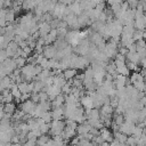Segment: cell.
I'll use <instances>...</instances> for the list:
<instances>
[{
	"mask_svg": "<svg viewBox=\"0 0 146 146\" xmlns=\"http://www.w3.org/2000/svg\"><path fill=\"white\" fill-rule=\"evenodd\" d=\"M65 41L72 46V47H75L80 41V31L79 30H71V31H67L66 35H65Z\"/></svg>",
	"mask_w": 146,
	"mask_h": 146,
	"instance_id": "6da1fadb",
	"label": "cell"
},
{
	"mask_svg": "<svg viewBox=\"0 0 146 146\" xmlns=\"http://www.w3.org/2000/svg\"><path fill=\"white\" fill-rule=\"evenodd\" d=\"M65 127V122L63 120H52L50 122V128H49V133L51 136H57L60 135L63 129Z\"/></svg>",
	"mask_w": 146,
	"mask_h": 146,
	"instance_id": "7a4b0ae2",
	"label": "cell"
},
{
	"mask_svg": "<svg viewBox=\"0 0 146 146\" xmlns=\"http://www.w3.org/2000/svg\"><path fill=\"white\" fill-rule=\"evenodd\" d=\"M65 10H66V5L62 3V2H56L52 11L50 13L51 16L54 18H57V19H63L64 16H65Z\"/></svg>",
	"mask_w": 146,
	"mask_h": 146,
	"instance_id": "3957f363",
	"label": "cell"
},
{
	"mask_svg": "<svg viewBox=\"0 0 146 146\" xmlns=\"http://www.w3.org/2000/svg\"><path fill=\"white\" fill-rule=\"evenodd\" d=\"M63 21L66 23L67 27H72L73 30H79L80 29V26L78 24V16L74 15V14H72V13L68 14V15H66V16H64Z\"/></svg>",
	"mask_w": 146,
	"mask_h": 146,
	"instance_id": "277c9868",
	"label": "cell"
},
{
	"mask_svg": "<svg viewBox=\"0 0 146 146\" xmlns=\"http://www.w3.org/2000/svg\"><path fill=\"white\" fill-rule=\"evenodd\" d=\"M35 107V103L32 102L31 99H27V100H24V102H21V105H19V110L25 113V114H29L30 116L32 115V112Z\"/></svg>",
	"mask_w": 146,
	"mask_h": 146,
	"instance_id": "5b68a950",
	"label": "cell"
},
{
	"mask_svg": "<svg viewBox=\"0 0 146 146\" xmlns=\"http://www.w3.org/2000/svg\"><path fill=\"white\" fill-rule=\"evenodd\" d=\"M135 123H132L131 121H128V120H124L123 123H121L119 125V131H121L122 133L127 135V136H130L132 133V130L135 128Z\"/></svg>",
	"mask_w": 146,
	"mask_h": 146,
	"instance_id": "8992f818",
	"label": "cell"
},
{
	"mask_svg": "<svg viewBox=\"0 0 146 146\" xmlns=\"http://www.w3.org/2000/svg\"><path fill=\"white\" fill-rule=\"evenodd\" d=\"M79 103L80 105L84 108V110H91L94 108V104H92V98L89 95H83L82 97L79 98Z\"/></svg>",
	"mask_w": 146,
	"mask_h": 146,
	"instance_id": "52a82bcc",
	"label": "cell"
},
{
	"mask_svg": "<svg viewBox=\"0 0 146 146\" xmlns=\"http://www.w3.org/2000/svg\"><path fill=\"white\" fill-rule=\"evenodd\" d=\"M56 52H57V49L55 48L54 44H46V46H43L42 55H43L46 58H48V59L54 58L55 55H56Z\"/></svg>",
	"mask_w": 146,
	"mask_h": 146,
	"instance_id": "ba28073f",
	"label": "cell"
},
{
	"mask_svg": "<svg viewBox=\"0 0 146 146\" xmlns=\"http://www.w3.org/2000/svg\"><path fill=\"white\" fill-rule=\"evenodd\" d=\"M99 136L103 138L104 141H107V143H111L114 139L113 132L108 128H105V127H103L102 129H99Z\"/></svg>",
	"mask_w": 146,
	"mask_h": 146,
	"instance_id": "9c48e42d",
	"label": "cell"
},
{
	"mask_svg": "<svg viewBox=\"0 0 146 146\" xmlns=\"http://www.w3.org/2000/svg\"><path fill=\"white\" fill-rule=\"evenodd\" d=\"M145 25H146V17H145V15H141V16L136 17L133 19V27H135V30L145 31Z\"/></svg>",
	"mask_w": 146,
	"mask_h": 146,
	"instance_id": "30bf717a",
	"label": "cell"
},
{
	"mask_svg": "<svg viewBox=\"0 0 146 146\" xmlns=\"http://www.w3.org/2000/svg\"><path fill=\"white\" fill-rule=\"evenodd\" d=\"M78 24H79V26H80V27L89 26V25L91 24V22H90V19H89V17H88V15H87L84 11H82L80 15H78Z\"/></svg>",
	"mask_w": 146,
	"mask_h": 146,
	"instance_id": "8fae6325",
	"label": "cell"
},
{
	"mask_svg": "<svg viewBox=\"0 0 146 146\" xmlns=\"http://www.w3.org/2000/svg\"><path fill=\"white\" fill-rule=\"evenodd\" d=\"M57 39V31L56 29H51L49 33L44 36V46L46 44H52Z\"/></svg>",
	"mask_w": 146,
	"mask_h": 146,
	"instance_id": "7c38bea8",
	"label": "cell"
},
{
	"mask_svg": "<svg viewBox=\"0 0 146 146\" xmlns=\"http://www.w3.org/2000/svg\"><path fill=\"white\" fill-rule=\"evenodd\" d=\"M50 113H51L52 120H64V110H63V106L62 107L51 108Z\"/></svg>",
	"mask_w": 146,
	"mask_h": 146,
	"instance_id": "4fadbf2b",
	"label": "cell"
},
{
	"mask_svg": "<svg viewBox=\"0 0 146 146\" xmlns=\"http://www.w3.org/2000/svg\"><path fill=\"white\" fill-rule=\"evenodd\" d=\"M124 56H125V62H131V63H135V64H138V63H139L140 57H139V55L137 54V51H135V52L128 51Z\"/></svg>",
	"mask_w": 146,
	"mask_h": 146,
	"instance_id": "5bb4252c",
	"label": "cell"
},
{
	"mask_svg": "<svg viewBox=\"0 0 146 146\" xmlns=\"http://www.w3.org/2000/svg\"><path fill=\"white\" fill-rule=\"evenodd\" d=\"M76 71L78 70H75V68H71V67H68V68H65V70H63V78L66 80V81H70V80H72L74 76H75V74H76Z\"/></svg>",
	"mask_w": 146,
	"mask_h": 146,
	"instance_id": "9a60e30c",
	"label": "cell"
},
{
	"mask_svg": "<svg viewBox=\"0 0 146 146\" xmlns=\"http://www.w3.org/2000/svg\"><path fill=\"white\" fill-rule=\"evenodd\" d=\"M68 8H70L71 13L74 14V15H76V16L82 13V9H81V6H80V2L79 1H73L71 5H68Z\"/></svg>",
	"mask_w": 146,
	"mask_h": 146,
	"instance_id": "2e32d148",
	"label": "cell"
},
{
	"mask_svg": "<svg viewBox=\"0 0 146 146\" xmlns=\"http://www.w3.org/2000/svg\"><path fill=\"white\" fill-rule=\"evenodd\" d=\"M129 81H130V84H135L137 82L144 81V75H141L139 72H132V74L129 78Z\"/></svg>",
	"mask_w": 146,
	"mask_h": 146,
	"instance_id": "e0dca14e",
	"label": "cell"
},
{
	"mask_svg": "<svg viewBox=\"0 0 146 146\" xmlns=\"http://www.w3.org/2000/svg\"><path fill=\"white\" fill-rule=\"evenodd\" d=\"M35 6L36 5H35L34 0H23V2L21 5V8L24 9V10H32V9H34Z\"/></svg>",
	"mask_w": 146,
	"mask_h": 146,
	"instance_id": "ac0fdd59",
	"label": "cell"
},
{
	"mask_svg": "<svg viewBox=\"0 0 146 146\" xmlns=\"http://www.w3.org/2000/svg\"><path fill=\"white\" fill-rule=\"evenodd\" d=\"M115 67H116V73H117V74H122V75H125V76H128V75L131 73V72L128 70V67H127V65H125V64L116 65Z\"/></svg>",
	"mask_w": 146,
	"mask_h": 146,
	"instance_id": "d6986e66",
	"label": "cell"
},
{
	"mask_svg": "<svg viewBox=\"0 0 146 146\" xmlns=\"http://www.w3.org/2000/svg\"><path fill=\"white\" fill-rule=\"evenodd\" d=\"M2 108H3V112L5 113H9V114H13L15 111H16V105L11 102V103H5L2 105Z\"/></svg>",
	"mask_w": 146,
	"mask_h": 146,
	"instance_id": "ffe728a7",
	"label": "cell"
},
{
	"mask_svg": "<svg viewBox=\"0 0 146 146\" xmlns=\"http://www.w3.org/2000/svg\"><path fill=\"white\" fill-rule=\"evenodd\" d=\"M133 32H135V27H133V25H123V26H122V32H121L122 35H129V36H132Z\"/></svg>",
	"mask_w": 146,
	"mask_h": 146,
	"instance_id": "44dd1931",
	"label": "cell"
},
{
	"mask_svg": "<svg viewBox=\"0 0 146 146\" xmlns=\"http://www.w3.org/2000/svg\"><path fill=\"white\" fill-rule=\"evenodd\" d=\"M113 137L115 140H117L119 143H125L127 141V135L122 133L121 131H116V132H113Z\"/></svg>",
	"mask_w": 146,
	"mask_h": 146,
	"instance_id": "7402d4cb",
	"label": "cell"
},
{
	"mask_svg": "<svg viewBox=\"0 0 146 146\" xmlns=\"http://www.w3.org/2000/svg\"><path fill=\"white\" fill-rule=\"evenodd\" d=\"M15 13L13 9H9V10H6V22L7 24H10V23H14L15 22Z\"/></svg>",
	"mask_w": 146,
	"mask_h": 146,
	"instance_id": "603a6c76",
	"label": "cell"
},
{
	"mask_svg": "<svg viewBox=\"0 0 146 146\" xmlns=\"http://www.w3.org/2000/svg\"><path fill=\"white\" fill-rule=\"evenodd\" d=\"M17 88L21 91V94H25L29 92V82L27 81H22L19 83H17ZM31 94V92H30Z\"/></svg>",
	"mask_w": 146,
	"mask_h": 146,
	"instance_id": "cb8c5ba5",
	"label": "cell"
},
{
	"mask_svg": "<svg viewBox=\"0 0 146 146\" xmlns=\"http://www.w3.org/2000/svg\"><path fill=\"white\" fill-rule=\"evenodd\" d=\"M144 38H145V31L135 30V32H133V34H132L133 41H137V40H140V39H144Z\"/></svg>",
	"mask_w": 146,
	"mask_h": 146,
	"instance_id": "d4e9b609",
	"label": "cell"
},
{
	"mask_svg": "<svg viewBox=\"0 0 146 146\" xmlns=\"http://www.w3.org/2000/svg\"><path fill=\"white\" fill-rule=\"evenodd\" d=\"M57 31V39H65V35L67 33V27H58Z\"/></svg>",
	"mask_w": 146,
	"mask_h": 146,
	"instance_id": "484cf974",
	"label": "cell"
},
{
	"mask_svg": "<svg viewBox=\"0 0 146 146\" xmlns=\"http://www.w3.org/2000/svg\"><path fill=\"white\" fill-rule=\"evenodd\" d=\"M71 90H72V84H71V82H67V81H66V83L60 88V91H62L63 95L71 94Z\"/></svg>",
	"mask_w": 146,
	"mask_h": 146,
	"instance_id": "4316f807",
	"label": "cell"
},
{
	"mask_svg": "<svg viewBox=\"0 0 146 146\" xmlns=\"http://www.w3.org/2000/svg\"><path fill=\"white\" fill-rule=\"evenodd\" d=\"M49 138H50V137L47 136V135H41V136H39V137L36 138V146H43L44 143H46Z\"/></svg>",
	"mask_w": 146,
	"mask_h": 146,
	"instance_id": "83f0119b",
	"label": "cell"
},
{
	"mask_svg": "<svg viewBox=\"0 0 146 146\" xmlns=\"http://www.w3.org/2000/svg\"><path fill=\"white\" fill-rule=\"evenodd\" d=\"M7 22H6V9H0V27L6 26Z\"/></svg>",
	"mask_w": 146,
	"mask_h": 146,
	"instance_id": "f1b7e54d",
	"label": "cell"
},
{
	"mask_svg": "<svg viewBox=\"0 0 146 146\" xmlns=\"http://www.w3.org/2000/svg\"><path fill=\"white\" fill-rule=\"evenodd\" d=\"M15 60V63H16V66H17V68H21V67H23L25 64H26V58H24V57H17V58H15L14 59Z\"/></svg>",
	"mask_w": 146,
	"mask_h": 146,
	"instance_id": "f546056e",
	"label": "cell"
},
{
	"mask_svg": "<svg viewBox=\"0 0 146 146\" xmlns=\"http://www.w3.org/2000/svg\"><path fill=\"white\" fill-rule=\"evenodd\" d=\"M41 119H42L46 123H50V122L52 121V117H51V113H50V111L44 112V113L41 115Z\"/></svg>",
	"mask_w": 146,
	"mask_h": 146,
	"instance_id": "4dcf8cb0",
	"label": "cell"
},
{
	"mask_svg": "<svg viewBox=\"0 0 146 146\" xmlns=\"http://www.w3.org/2000/svg\"><path fill=\"white\" fill-rule=\"evenodd\" d=\"M49 128H50V123H43L39 127V130H40L41 135H47L49 132Z\"/></svg>",
	"mask_w": 146,
	"mask_h": 146,
	"instance_id": "1f68e13d",
	"label": "cell"
},
{
	"mask_svg": "<svg viewBox=\"0 0 146 146\" xmlns=\"http://www.w3.org/2000/svg\"><path fill=\"white\" fill-rule=\"evenodd\" d=\"M78 146H95L92 144V141L90 140H87V139H83V138H79V144Z\"/></svg>",
	"mask_w": 146,
	"mask_h": 146,
	"instance_id": "d6a6232c",
	"label": "cell"
},
{
	"mask_svg": "<svg viewBox=\"0 0 146 146\" xmlns=\"http://www.w3.org/2000/svg\"><path fill=\"white\" fill-rule=\"evenodd\" d=\"M125 144L129 145V146H137V139L135 137H132V136H128Z\"/></svg>",
	"mask_w": 146,
	"mask_h": 146,
	"instance_id": "836d02e7",
	"label": "cell"
},
{
	"mask_svg": "<svg viewBox=\"0 0 146 146\" xmlns=\"http://www.w3.org/2000/svg\"><path fill=\"white\" fill-rule=\"evenodd\" d=\"M38 95H39V102H43V100H47L48 99V95H47V92L46 91H39L38 92Z\"/></svg>",
	"mask_w": 146,
	"mask_h": 146,
	"instance_id": "e575fe53",
	"label": "cell"
},
{
	"mask_svg": "<svg viewBox=\"0 0 146 146\" xmlns=\"http://www.w3.org/2000/svg\"><path fill=\"white\" fill-rule=\"evenodd\" d=\"M127 3H128V6H129V8H136L137 6H138V0H124Z\"/></svg>",
	"mask_w": 146,
	"mask_h": 146,
	"instance_id": "d590c367",
	"label": "cell"
},
{
	"mask_svg": "<svg viewBox=\"0 0 146 146\" xmlns=\"http://www.w3.org/2000/svg\"><path fill=\"white\" fill-rule=\"evenodd\" d=\"M30 96H31V94H30V92H25V94H22V95H21V98H19V100H21V102L27 100V99H30Z\"/></svg>",
	"mask_w": 146,
	"mask_h": 146,
	"instance_id": "8d00e7d4",
	"label": "cell"
},
{
	"mask_svg": "<svg viewBox=\"0 0 146 146\" xmlns=\"http://www.w3.org/2000/svg\"><path fill=\"white\" fill-rule=\"evenodd\" d=\"M43 146H56V145H55V143H54L52 138H49V139L44 143V145H43Z\"/></svg>",
	"mask_w": 146,
	"mask_h": 146,
	"instance_id": "74e56055",
	"label": "cell"
},
{
	"mask_svg": "<svg viewBox=\"0 0 146 146\" xmlns=\"http://www.w3.org/2000/svg\"><path fill=\"white\" fill-rule=\"evenodd\" d=\"M73 1H75V0H59L58 2H62V3L66 5V6H68V5H71Z\"/></svg>",
	"mask_w": 146,
	"mask_h": 146,
	"instance_id": "f35d334b",
	"label": "cell"
},
{
	"mask_svg": "<svg viewBox=\"0 0 146 146\" xmlns=\"http://www.w3.org/2000/svg\"><path fill=\"white\" fill-rule=\"evenodd\" d=\"M99 146H110V143H107V141H103Z\"/></svg>",
	"mask_w": 146,
	"mask_h": 146,
	"instance_id": "ab89813d",
	"label": "cell"
},
{
	"mask_svg": "<svg viewBox=\"0 0 146 146\" xmlns=\"http://www.w3.org/2000/svg\"><path fill=\"white\" fill-rule=\"evenodd\" d=\"M123 1H124V0H114V2H115V3H122Z\"/></svg>",
	"mask_w": 146,
	"mask_h": 146,
	"instance_id": "60d3db41",
	"label": "cell"
},
{
	"mask_svg": "<svg viewBox=\"0 0 146 146\" xmlns=\"http://www.w3.org/2000/svg\"><path fill=\"white\" fill-rule=\"evenodd\" d=\"M35 146H36V145H35Z\"/></svg>",
	"mask_w": 146,
	"mask_h": 146,
	"instance_id": "b9f144b4",
	"label": "cell"
}]
</instances>
